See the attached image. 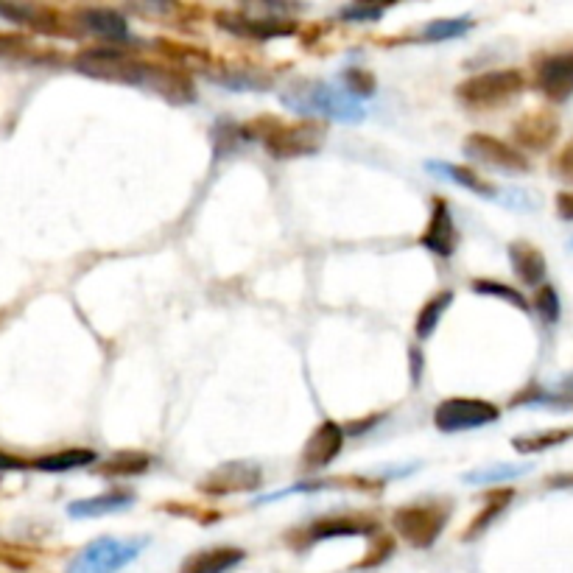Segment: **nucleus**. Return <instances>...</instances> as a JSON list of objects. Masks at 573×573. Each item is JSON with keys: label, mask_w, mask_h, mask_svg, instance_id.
<instances>
[{"label": "nucleus", "mask_w": 573, "mask_h": 573, "mask_svg": "<svg viewBox=\"0 0 573 573\" xmlns=\"http://www.w3.org/2000/svg\"><path fill=\"white\" fill-rule=\"evenodd\" d=\"M280 104L286 110L311 118H325L333 123H361L367 118L364 104L350 96L339 84L322 82V79H300L288 84L280 93Z\"/></svg>", "instance_id": "obj_1"}, {"label": "nucleus", "mask_w": 573, "mask_h": 573, "mask_svg": "<svg viewBox=\"0 0 573 573\" xmlns=\"http://www.w3.org/2000/svg\"><path fill=\"white\" fill-rule=\"evenodd\" d=\"M244 137H255L263 143L277 160H297V157H311L325 146V126L316 121L286 123L277 118H258V121L241 126Z\"/></svg>", "instance_id": "obj_2"}, {"label": "nucleus", "mask_w": 573, "mask_h": 573, "mask_svg": "<svg viewBox=\"0 0 573 573\" xmlns=\"http://www.w3.org/2000/svg\"><path fill=\"white\" fill-rule=\"evenodd\" d=\"M73 65L79 73L90 76V79H101V82H118L132 84V87H146L149 82L151 65L140 62L129 54V48L123 45H98V48H87L73 59Z\"/></svg>", "instance_id": "obj_3"}, {"label": "nucleus", "mask_w": 573, "mask_h": 573, "mask_svg": "<svg viewBox=\"0 0 573 573\" xmlns=\"http://www.w3.org/2000/svg\"><path fill=\"white\" fill-rule=\"evenodd\" d=\"M526 87V79L520 70H487L464 79L456 87V96L470 110H498L518 98Z\"/></svg>", "instance_id": "obj_4"}, {"label": "nucleus", "mask_w": 573, "mask_h": 573, "mask_svg": "<svg viewBox=\"0 0 573 573\" xmlns=\"http://www.w3.org/2000/svg\"><path fill=\"white\" fill-rule=\"evenodd\" d=\"M451 520V504L442 501H420V504L400 506L392 515V526L400 540L411 548H431L445 532Z\"/></svg>", "instance_id": "obj_5"}, {"label": "nucleus", "mask_w": 573, "mask_h": 573, "mask_svg": "<svg viewBox=\"0 0 573 573\" xmlns=\"http://www.w3.org/2000/svg\"><path fill=\"white\" fill-rule=\"evenodd\" d=\"M149 546L146 537L118 540V537H98L84 546L76 560L70 562V573H118L129 562H135Z\"/></svg>", "instance_id": "obj_6"}, {"label": "nucleus", "mask_w": 573, "mask_h": 573, "mask_svg": "<svg viewBox=\"0 0 573 573\" xmlns=\"http://www.w3.org/2000/svg\"><path fill=\"white\" fill-rule=\"evenodd\" d=\"M498 417H501V409L481 397H448L434 409V425L442 434L484 428V425L495 423Z\"/></svg>", "instance_id": "obj_7"}, {"label": "nucleus", "mask_w": 573, "mask_h": 573, "mask_svg": "<svg viewBox=\"0 0 573 573\" xmlns=\"http://www.w3.org/2000/svg\"><path fill=\"white\" fill-rule=\"evenodd\" d=\"M462 149L473 163L487 165V168H495V171H504V174H526L532 168L529 160L518 149H512L509 143L492 135H484V132H473V135L464 140Z\"/></svg>", "instance_id": "obj_8"}, {"label": "nucleus", "mask_w": 573, "mask_h": 573, "mask_svg": "<svg viewBox=\"0 0 573 573\" xmlns=\"http://www.w3.org/2000/svg\"><path fill=\"white\" fill-rule=\"evenodd\" d=\"M263 484V470L252 462H227L216 467L213 473H207L205 481L199 484V490L205 495L227 498L238 492H255Z\"/></svg>", "instance_id": "obj_9"}, {"label": "nucleus", "mask_w": 573, "mask_h": 573, "mask_svg": "<svg viewBox=\"0 0 573 573\" xmlns=\"http://www.w3.org/2000/svg\"><path fill=\"white\" fill-rule=\"evenodd\" d=\"M344 448V428L333 420L316 425V431L305 439V448L300 453V467L305 473H319L339 459Z\"/></svg>", "instance_id": "obj_10"}, {"label": "nucleus", "mask_w": 573, "mask_h": 573, "mask_svg": "<svg viewBox=\"0 0 573 573\" xmlns=\"http://www.w3.org/2000/svg\"><path fill=\"white\" fill-rule=\"evenodd\" d=\"M420 246L439 255V258H451L459 249V227H456L451 207L445 199L431 202V216H428L425 232L420 235Z\"/></svg>", "instance_id": "obj_11"}, {"label": "nucleus", "mask_w": 573, "mask_h": 573, "mask_svg": "<svg viewBox=\"0 0 573 573\" xmlns=\"http://www.w3.org/2000/svg\"><path fill=\"white\" fill-rule=\"evenodd\" d=\"M534 82L551 101H568L573 96V51L546 56L534 70Z\"/></svg>", "instance_id": "obj_12"}, {"label": "nucleus", "mask_w": 573, "mask_h": 573, "mask_svg": "<svg viewBox=\"0 0 573 573\" xmlns=\"http://www.w3.org/2000/svg\"><path fill=\"white\" fill-rule=\"evenodd\" d=\"M512 135H515V140H518L523 149L546 151L557 140V135H560V118L548 110L526 112L520 121H515Z\"/></svg>", "instance_id": "obj_13"}, {"label": "nucleus", "mask_w": 573, "mask_h": 573, "mask_svg": "<svg viewBox=\"0 0 573 573\" xmlns=\"http://www.w3.org/2000/svg\"><path fill=\"white\" fill-rule=\"evenodd\" d=\"M216 23L224 31H230L235 37H246V40H274V37H288L297 31V26L288 20H258V17H246L238 12H219Z\"/></svg>", "instance_id": "obj_14"}, {"label": "nucleus", "mask_w": 573, "mask_h": 573, "mask_svg": "<svg viewBox=\"0 0 573 573\" xmlns=\"http://www.w3.org/2000/svg\"><path fill=\"white\" fill-rule=\"evenodd\" d=\"M375 532V523L367 518H347V515H328V518L314 520L311 526L302 529V546H314L322 540H336V537H358V534Z\"/></svg>", "instance_id": "obj_15"}, {"label": "nucleus", "mask_w": 573, "mask_h": 573, "mask_svg": "<svg viewBox=\"0 0 573 573\" xmlns=\"http://www.w3.org/2000/svg\"><path fill=\"white\" fill-rule=\"evenodd\" d=\"M76 14H79V23H82L90 34L107 40L110 45H123V42L129 40V23H126V17L115 12V9L87 6V9H79Z\"/></svg>", "instance_id": "obj_16"}, {"label": "nucleus", "mask_w": 573, "mask_h": 573, "mask_svg": "<svg viewBox=\"0 0 573 573\" xmlns=\"http://www.w3.org/2000/svg\"><path fill=\"white\" fill-rule=\"evenodd\" d=\"M246 560L244 548L235 546H213L205 551H196L182 562L179 573H230Z\"/></svg>", "instance_id": "obj_17"}, {"label": "nucleus", "mask_w": 573, "mask_h": 573, "mask_svg": "<svg viewBox=\"0 0 573 573\" xmlns=\"http://www.w3.org/2000/svg\"><path fill=\"white\" fill-rule=\"evenodd\" d=\"M135 504V495L126 490H112L101 492V495H93V498H82V501H73L68 506L70 518L82 520V518H104V515H115L121 509H129Z\"/></svg>", "instance_id": "obj_18"}, {"label": "nucleus", "mask_w": 573, "mask_h": 573, "mask_svg": "<svg viewBox=\"0 0 573 573\" xmlns=\"http://www.w3.org/2000/svg\"><path fill=\"white\" fill-rule=\"evenodd\" d=\"M509 260H512L515 274L526 286H540L543 283V277H546V258H543V252L537 246L515 241V244L509 246Z\"/></svg>", "instance_id": "obj_19"}, {"label": "nucleus", "mask_w": 573, "mask_h": 573, "mask_svg": "<svg viewBox=\"0 0 573 573\" xmlns=\"http://www.w3.org/2000/svg\"><path fill=\"white\" fill-rule=\"evenodd\" d=\"M425 168H428L431 174H439L442 179H448L453 185H459V188H467V191L476 193V196H484V199H495V196H498V188H495L492 182L481 179L476 171H470V168H464V165L425 163Z\"/></svg>", "instance_id": "obj_20"}, {"label": "nucleus", "mask_w": 573, "mask_h": 573, "mask_svg": "<svg viewBox=\"0 0 573 573\" xmlns=\"http://www.w3.org/2000/svg\"><path fill=\"white\" fill-rule=\"evenodd\" d=\"M0 14L9 17L12 23H23L42 31V34H65V28L59 26V17L51 9H40V6H17V3H0Z\"/></svg>", "instance_id": "obj_21"}, {"label": "nucleus", "mask_w": 573, "mask_h": 573, "mask_svg": "<svg viewBox=\"0 0 573 573\" xmlns=\"http://www.w3.org/2000/svg\"><path fill=\"white\" fill-rule=\"evenodd\" d=\"M96 459V451H90V448H65V451L40 456L31 467H34V470H42V473H68V470L87 467V464H93Z\"/></svg>", "instance_id": "obj_22"}, {"label": "nucleus", "mask_w": 573, "mask_h": 573, "mask_svg": "<svg viewBox=\"0 0 573 573\" xmlns=\"http://www.w3.org/2000/svg\"><path fill=\"white\" fill-rule=\"evenodd\" d=\"M451 302H453V291H439V294H434V297L420 308L417 322H414V330H417V339H420V342H425V339L434 336V330L439 328V322H442L445 311L451 308Z\"/></svg>", "instance_id": "obj_23"}, {"label": "nucleus", "mask_w": 573, "mask_h": 573, "mask_svg": "<svg viewBox=\"0 0 573 573\" xmlns=\"http://www.w3.org/2000/svg\"><path fill=\"white\" fill-rule=\"evenodd\" d=\"M151 467L149 453L140 451H118L112 453L107 462L101 464V476L126 478V476H143Z\"/></svg>", "instance_id": "obj_24"}, {"label": "nucleus", "mask_w": 573, "mask_h": 573, "mask_svg": "<svg viewBox=\"0 0 573 573\" xmlns=\"http://www.w3.org/2000/svg\"><path fill=\"white\" fill-rule=\"evenodd\" d=\"M0 59H12V62H26V65H45L56 62L54 54H42L37 51L26 37H14V34H0Z\"/></svg>", "instance_id": "obj_25"}, {"label": "nucleus", "mask_w": 573, "mask_h": 573, "mask_svg": "<svg viewBox=\"0 0 573 573\" xmlns=\"http://www.w3.org/2000/svg\"><path fill=\"white\" fill-rule=\"evenodd\" d=\"M512 498H515V492L512 490H495L487 495V504H484V509L478 512L476 518H473V523L467 526V532L462 534L464 540H476V534H481L487 526H490L492 520L498 518L501 512H504L506 506L512 504Z\"/></svg>", "instance_id": "obj_26"}, {"label": "nucleus", "mask_w": 573, "mask_h": 573, "mask_svg": "<svg viewBox=\"0 0 573 573\" xmlns=\"http://www.w3.org/2000/svg\"><path fill=\"white\" fill-rule=\"evenodd\" d=\"M573 439V428H560V431H543V434H529V437H515V451L520 453H534V451H548V448H557L562 442Z\"/></svg>", "instance_id": "obj_27"}, {"label": "nucleus", "mask_w": 573, "mask_h": 573, "mask_svg": "<svg viewBox=\"0 0 573 573\" xmlns=\"http://www.w3.org/2000/svg\"><path fill=\"white\" fill-rule=\"evenodd\" d=\"M473 291L481 294V297H498V300L509 302V305H515L520 311H529V300L520 291H515L512 286H504L498 280H473Z\"/></svg>", "instance_id": "obj_28"}, {"label": "nucleus", "mask_w": 573, "mask_h": 573, "mask_svg": "<svg viewBox=\"0 0 573 573\" xmlns=\"http://www.w3.org/2000/svg\"><path fill=\"white\" fill-rule=\"evenodd\" d=\"M473 23L470 17H456V20H434L423 28V40L439 42V40H453V37H462L464 31H470Z\"/></svg>", "instance_id": "obj_29"}, {"label": "nucleus", "mask_w": 573, "mask_h": 573, "mask_svg": "<svg viewBox=\"0 0 573 573\" xmlns=\"http://www.w3.org/2000/svg\"><path fill=\"white\" fill-rule=\"evenodd\" d=\"M342 82H344V90H347L350 96L358 98V101L372 96V93H375V87H378L375 76L364 68H347L342 73Z\"/></svg>", "instance_id": "obj_30"}, {"label": "nucleus", "mask_w": 573, "mask_h": 573, "mask_svg": "<svg viewBox=\"0 0 573 573\" xmlns=\"http://www.w3.org/2000/svg\"><path fill=\"white\" fill-rule=\"evenodd\" d=\"M534 311L546 322H557L560 319V297L551 286H540L534 291Z\"/></svg>", "instance_id": "obj_31"}, {"label": "nucleus", "mask_w": 573, "mask_h": 573, "mask_svg": "<svg viewBox=\"0 0 573 573\" xmlns=\"http://www.w3.org/2000/svg\"><path fill=\"white\" fill-rule=\"evenodd\" d=\"M523 473V467H492V470H478V473H470V476H464L467 484H490V481H501V478H512L520 476Z\"/></svg>", "instance_id": "obj_32"}, {"label": "nucleus", "mask_w": 573, "mask_h": 573, "mask_svg": "<svg viewBox=\"0 0 573 573\" xmlns=\"http://www.w3.org/2000/svg\"><path fill=\"white\" fill-rule=\"evenodd\" d=\"M551 171H554V177L562 179V182H568L573 185V140L565 143V149L551 160Z\"/></svg>", "instance_id": "obj_33"}, {"label": "nucleus", "mask_w": 573, "mask_h": 573, "mask_svg": "<svg viewBox=\"0 0 573 573\" xmlns=\"http://www.w3.org/2000/svg\"><path fill=\"white\" fill-rule=\"evenodd\" d=\"M339 17L347 20V23H375V20H381L383 17V9H378V6H358V3H353V6H344L342 12H339Z\"/></svg>", "instance_id": "obj_34"}, {"label": "nucleus", "mask_w": 573, "mask_h": 573, "mask_svg": "<svg viewBox=\"0 0 573 573\" xmlns=\"http://www.w3.org/2000/svg\"><path fill=\"white\" fill-rule=\"evenodd\" d=\"M375 543L378 546L369 551L367 557H364V562H358V568H372V565H381L389 554H392V548H395V543H392V537H386V534H378L375 537Z\"/></svg>", "instance_id": "obj_35"}, {"label": "nucleus", "mask_w": 573, "mask_h": 573, "mask_svg": "<svg viewBox=\"0 0 573 573\" xmlns=\"http://www.w3.org/2000/svg\"><path fill=\"white\" fill-rule=\"evenodd\" d=\"M557 213L562 219L573 221V193H560L557 196Z\"/></svg>", "instance_id": "obj_36"}, {"label": "nucleus", "mask_w": 573, "mask_h": 573, "mask_svg": "<svg viewBox=\"0 0 573 573\" xmlns=\"http://www.w3.org/2000/svg\"><path fill=\"white\" fill-rule=\"evenodd\" d=\"M26 467H28V462L17 459L14 453L0 451V470H26Z\"/></svg>", "instance_id": "obj_37"}, {"label": "nucleus", "mask_w": 573, "mask_h": 573, "mask_svg": "<svg viewBox=\"0 0 573 573\" xmlns=\"http://www.w3.org/2000/svg\"><path fill=\"white\" fill-rule=\"evenodd\" d=\"M411 378H414V386L423 378V353L417 355V350H411Z\"/></svg>", "instance_id": "obj_38"}]
</instances>
